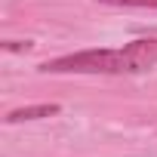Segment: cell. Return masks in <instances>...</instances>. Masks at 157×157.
<instances>
[{
	"label": "cell",
	"instance_id": "2",
	"mask_svg": "<svg viewBox=\"0 0 157 157\" xmlns=\"http://www.w3.org/2000/svg\"><path fill=\"white\" fill-rule=\"evenodd\" d=\"M62 111V105L56 102H43V105H25V108H16L6 114V123H25V120H43V117H56Z\"/></svg>",
	"mask_w": 157,
	"mask_h": 157
},
{
	"label": "cell",
	"instance_id": "3",
	"mask_svg": "<svg viewBox=\"0 0 157 157\" xmlns=\"http://www.w3.org/2000/svg\"><path fill=\"white\" fill-rule=\"evenodd\" d=\"M102 3H114V6H142V10H157V0H102Z\"/></svg>",
	"mask_w": 157,
	"mask_h": 157
},
{
	"label": "cell",
	"instance_id": "4",
	"mask_svg": "<svg viewBox=\"0 0 157 157\" xmlns=\"http://www.w3.org/2000/svg\"><path fill=\"white\" fill-rule=\"evenodd\" d=\"M31 46H34L31 40H6L3 43V49H10V52H28Z\"/></svg>",
	"mask_w": 157,
	"mask_h": 157
},
{
	"label": "cell",
	"instance_id": "1",
	"mask_svg": "<svg viewBox=\"0 0 157 157\" xmlns=\"http://www.w3.org/2000/svg\"><path fill=\"white\" fill-rule=\"evenodd\" d=\"M43 74H129L126 49H83L40 65Z\"/></svg>",
	"mask_w": 157,
	"mask_h": 157
}]
</instances>
